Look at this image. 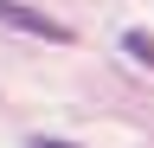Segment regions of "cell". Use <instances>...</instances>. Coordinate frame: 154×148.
<instances>
[{
	"mask_svg": "<svg viewBox=\"0 0 154 148\" xmlns=\"http://www.w3.org/2000/svg\"><path fill=\"white\" fill-rule=\"evenodd\" d=\"M122 52H128L135 65H148V71H154V39H148V32H135V26H128V32H122Z\"/></svg>",
	"mask_w": 154,
	"mask_h": 148,
	"instance_id": "cell-2",
	"label": "cell"
},
{
	"mask_svg": "<svg viewBox=\"0 0 154 148\" xmlns=\"http://www.w3.org/2000/svg\"><path fill=\"white\" fill-rule=\"evenodd\" d=\"M38 148H77V142H38Z\"/></svg>",
	"mask_w": 154,
	"mask_h": 148,
	"instance_id": "cell-3",
	"label": "cell"
},
{
	"mask_svg": "<svg viewBox=\"0 0 154 148\" xmlns=\"http://www.w3.org/2000/svg\"><path fill=\"white\" fill-rule=\"evenodd\" d=\"M0 26L26 32V39H51V45H71V26L51 20L45 7H26V0H0Z\"/></svg>",
	"mask_w": 154,
	"mask_h": 148,
	"instance_id": "cell-1",
	"label": "cell"
}]
</instances>
